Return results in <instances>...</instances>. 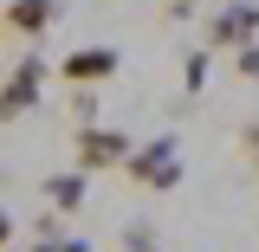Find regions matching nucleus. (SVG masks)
Instances as JSON below:
<instances>
[{"label":"nucleus","instance_id":"nucleus-8","mask_svg":"<svg viewBox=\"0 0 259 252\" xmlns=\"http://www.w3.org/2000/svg\"><path fill=\"white\" fill-rule=\"evenodd\" d=\"M26 252H91V239H84V233H65L59 214H46V220H39V239H32Z\"/></svg>","mask_w":259,"mask_h":252},{"label":"nucleus","instance_id":"nucleus-9","mask_svg":"<svg viewBox=\"0 0 259 252\" xmlns=\"http://www.w3.org/2000/svg\"><path fill=\"white\" fill-rule=\"evenodd\" d=\"M182 91H207V52H194V59H188V71H182Z\"/></svg>","mask_w":259,"mask_h":252},{"label":"nucleus","instance_id":"nucleus-11","mask_svg":"<svg viewBox=\"0 0 259 252\" xmlns=\"http://www.w3.org/2000/svg\"><path fill=\"white\" fill-rule=\"evenodd\" d=\"M123 252H156V233L149 226H123Z\"/></svg>","mask_w":259,"mask_h":252},{"label":"nucleus","instance_id":"nucleus-4","mask_svg":"<svg viewBox=\"0 0 259 252\" xmlns=\"http://www.w3.org/2000/svg\"><path fill=\"white\" fill-rule=\"evenodd\" d=\"M117 65H123V59H117V45H71L52 71H59L71 91H97V84H110V78H117Z\"/></svg>","mask_w":259,"mask_h":252},{"label":"nucleus","instance_id":"nucleus-3","mask_svg":"<svg viewBox=\"0 0 259 252\" xmlns=\"http://www.w3.org/2000/svg\"><path fill=\"white\" fill-rule=\"evenodd\" d=\"M78 175H104V168H123L130 162V136L117 123H78Z\"/></svg>","mask_w":259,"mask_h":252},{"label":"nucleus","instance_id":"nucleus-1","mask_svg":"<svg viewBox=\"0 0 259 252\" xmlns=\"http://www.w3.org/2000/svg\"><path fill=\"white\" fill-rule=\"evenodd\" d=\"M117 175H130L136 188H149V194H168V188H182V142H175V136H156V142L130 149V162L117 168Z\"/></svg>","mask_w":259,"mask_h":252},{"label":"nucleus","instance_id":"nucleus-2","mask_svg":"<svg viewBox=\"0 0 259 252\" xmlns=\"http://www.w3.org/2000/svg\"><path fill=\"white\" fill-rule=\"evenodd\" d=\"M46 71H52V65L39 59V52H26V59L7 71V84H0V123H20V117H32V110H39Z\"/></svg>","mask_w":259,"mask_h":252},{"label":"nucleus","instance_id":"nucleus-7","mask_svg":"<svg viewBox=\"0 0 259 252\" xmlns=\"http://www.w3.org/2000/svg\"><path fill=\"white\" fill-rule=\"evenodd\" d=\"M84 194H91V175H78V168H65V175H46V214L71 220V214L84 207Z\"/></svg>","mask_w":259,"mask_h":252},{"label":"nucleus","instance_id":"nucleus-10","mask_svg":"<svg viewBox=\"0 0 259 252\" xmlns=\"http://www.w3.org/2000/svg\"><path fill=\"white\" fill-rule=\"evenodd\" d=\"M240 162L253 168V181H259V123H246V129H240Z\"/></svg>","mask_w":259,"mask_h":252},{"label":"nucleus","instance_id":"nucleus-5","mask_svg":"<svg viewBox=\"0 0 259 252\" xmlns=\"http://www.w3.org/2000/svg\"><path fill=\"white\" fill-rule=\"evenodd\" d=\"M253 39H259V0H227V7H214V20H207V45L214 52H240Z\"/></svg>","mask_w":259,"mask_h":252},{"label":"nucleus","instance_id":"nucleus-14","mask_svg":"<svg viewBox=\"0 0 259 252\" xmlns=\"http://www.w3.org/2000/svg\"><path fill=\"white\" fill-rule=\"evenodd\" d=\"M13 246V214H7V207H0V252Z\"/></svg>","mask_w":259,"mask_h":252},{"label":"nucleus","instance_id":"nucleus-13","mask_svg":"<svg viewBox=\"0 0 259 252\" xmlns=\"http://www.w3.org/2000/svg\"><path fill=\"white\" fill-rule=\"evenodd\" d=\"M71 117H78V123H97V97L91 91H71Z\"/></svg>","mask_w":259,"mask_h":252},{"label":"nucleus","instance_id":"nucleus-6","mask_svg":"<svg viewBox=\"0 0 259 252\" xmlns=\"http://www.w3.org/2000/svg\"><path fill=\"white\" fill-rule=\"evenodd\" d=\"M52 20H59V0H7V13H0V26L13 32V39H39V32H52Z\"/></svg>","mask_w":259,"mask_h":252},{"label":"nucleus","instance_id":"nucleus-15","mask_svg":"<svg viewBox=\"0 0 259 252\" xmlns=\"http://www.w3.org/2000/svg\"><path fill=\"white\" fill-rule=\"evenodd\" d=\"M194 7H201V0H168V13H175V20H188Z\"/></svg>","mask_w":259,"mask_h":252},{"label":"nucleus","instance_id":"nucleus-12","mask_svg":"<svg viewBox=\"0 0 259 252\" xmlns=\"http://www.w3.org/2000/svg\"><path fill=\"white\" fill-rule=\"evenodd\" d=\"M233 71H240V78H259V39H253V45H240V52H233Z\"/></svg>","mask_w":259,"mask_h":252}]
</instances>
